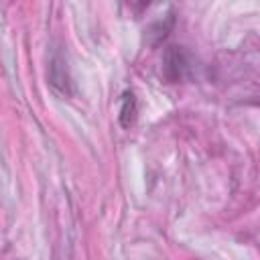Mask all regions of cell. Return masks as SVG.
Returning a JSON list of instances; mask_svg holds the SVG:
<instances>
[{"instance_id":"obj_1","label":"cell","mask_w":260,"mask_h":260,"mask_svg":"<svg viewBox=\"0 0 260 260\" xmlns=\"http://www.w3.org/2000/svg\"><path fill=\"white\" fill-rule=\"evenodd\" d=\"M51 83L55 89H59L61 93H69V73H67V67H65V61L63 57H53L51 61Z\"/></svg>"},{"instance_id":"obj_2","label":"cell","mask_w":260,"mask_h":260,"mask_svg":"<svg viewBox=\"0 0 260 260\" xmlns=\"http://www.w3.org/2000/svg\"><path fill=\"white\" fill-rule=\"evenodd\" d=\"M134 95L132 93H126L124 95V108H122V124L126 122V116H130V120L134 122V116H136V108H134Z\"/></svg>"}]
</instances>
